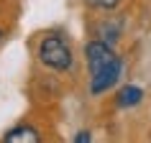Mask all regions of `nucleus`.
Masks as SVG:
<instances>
[{"label": "nucleus", "mask_w": 151, "mask_h": 143, "mask_svg": "<svg viewBox=\"0 0 151 143\" xmlns=\"http://www.w3.org/2000/svg\"><path fill=\"white\" fill-rule=\"evenodd\" d=\"M39 59H41V64H46V66H51V69H56V72H67L72 66L69 44H67L62 36L49 33V36H44L41 44H39Z\"/></svg>", "instance_id": "f257e3e1"}, {"label": "nucleus", "mask_w": 151, "mask_h": 143, "mask_svg": "<svg viewBox=\"0 0 151 143\" xmlns=\"http://www.w3.org/2000/svg\"><path fill=\"white\" fill-rule=\"evenodd\" d=\"M85 56H87V66H90V77H95L105 66H110L118 56L115 51L110 49L108 41H90L87 46H85Z\"/></svg>", "instance_id": "f03ea898"}, {"label": "nucleus", "mask_w": 151, "mask_h": 143, "mask_svg": "<svg viewBox=\"0 0 151 143\" xmlns=\"http://www.w3.org/2000/svg\"><path fill=\"white\" fill-rule=\"evenodd\" d=\"M120 72H123V61H120V59H115L110 66H105L100 74H95V77H92L90 92H92V95H103V92H108V89H110L113 84L118 82Z\"/></svg>", "instance_id": "7ed1b4c3"}, {"label": "nucleus", "mask_w": 151, "mask_h": 143, "mask_svg": "<svg viewBox=\"0 0 151 143\" xmlns=\"http://www.w3.org/2000/svg\"><path fill=\"white\" fill-rule=\"evenodd\" d=\"M8 143H39L41 138H39V133L33 130V128H26V125H21V128H13V130H8V133L3 135Z\"/></svg>", "instance_id": "20e7f679"}, {"label": "nucleus", "mask_w": 151, "mask_h": 143, "mask_svg": "<svg viewBox=\"0 0 151 143\" xmlns=\"http://www.w3.org/2000/svg\"><path fill=\"white\" fill-rule=\"evenodd\" d=\"M141 97H143V92H141V87H136V84H128V87H123L118 92V107H131V105H138L141 102Z\"/></svg>", "instance_id": "39448f33"}, {"label": "nucleus", "mask_w": 151, "mask_h": 143, "mask_svg": "<svg viewBox=\"0 0 151 143\" xmlns=\"http://www.w3.org/2000/svg\"><path fill=\"white\" fill-rule=\"evenodd\" d=\"M90 3H92L95 8H103V10H113V8H115V5L120 3V0H90Z\"/></svg>", "instance_id": "423d86ee"}, {"label": "nucleus", "mask_w": 151, "mask_h": 143, "mask_svg": "<svg viewBox=\"0 0 151 143\" xmlns=\"http://www.w3.org/2000/svg\"><path fill=\"white\" fill-rule=\"evenodd\" d=\"M74 141H77V143H90V141H92V135H90L87 130H80V133L74 135Z\"/></svg>", "instance_id": "0eeeda50"}, {"label": "nucleus", "mask_w": 151, "mask_h": 143, "mask_svg": "<svg viewBox=\"0 0 151 143\" xmlns=\"http://www.w3.org/2000/svg\"><path fill=\"white\" fill-rule=\"evenodd\" d=\"M0 39H3V31H0Z\"/></svg>", "instance_id": "6e6552de"}]
</instances>
